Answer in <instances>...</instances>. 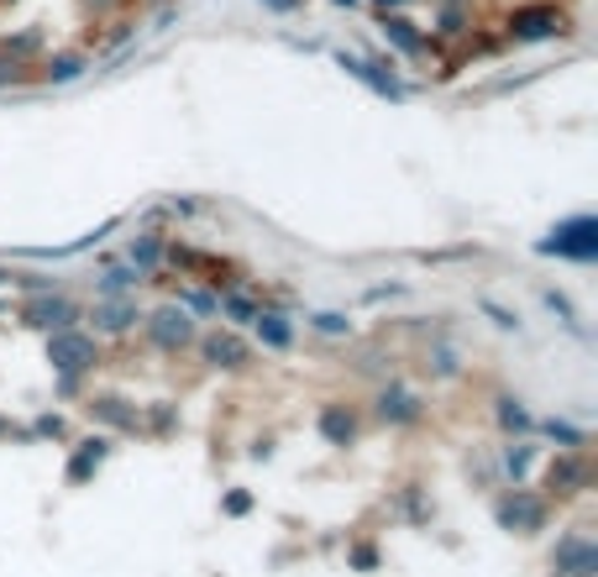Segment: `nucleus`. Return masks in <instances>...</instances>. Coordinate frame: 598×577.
Segmentation results:
<instances>
[{"label": "nucleus", "instance_id": "18", "mask_svg": "<svg viewBox=\"0 0 598 577\" xmlns=\"http://www.w3.org/2000/svg\"><path fill=\"white\" fill-rule=\"evenodd\" d=\"M163 252H169L163 237H137V242H132V268H137V274H152V268L163 263Z\"/></svg>", "mask_w": 598, "mask_h": 577}, {"label": "nucleus", "instance_id": "19", "mask_svg": "<svg viewBox=\"0 0 598 577\" xmlns=\"http://www.w3.org/2000/svg\"><path fill=\"white\" fill-rule=\"evenodd\" d=\"M215 310H221V315H232L237 326H252L263 304H258V300H247V294H215Z\"/></svg>", "mask_w": 598, "mask_h": 577}, {"label": "nucleus", "instance_id": "23", "mask_svg": "<svg viewBox=\"0 0 598 577\" xmlns=\"http://www.w3.org/2000/svg\"><path fill=\"white\" fill-rule=\"evenodd\" d=\"M499 426L504 430H531V415H525L520 399H499Z\"/></svg>", "mask_w": 598, "mask_h": 577}, {"label": "nucleus", "instance_id": "13", "mask_svg": "<svg viewBox=\"0 0 598 577\" xmlns=\"http://www.w3.org/2000/svg\"><path fill=\"white\" fill-rule=\"evenodd\" d=\"M321 436H326L331 447H347V441L358 436V415L341 410V404H326V410H321Z\"/></svg>", "mask_w": 598, "mask_h": 577}, {"label": "nucleus", "instance_id": "9", "mask_svg": "<svg viewBox=\"0 0 598 577\" xmlns=\"http://www.w3.org/2000/svg\"><path fill=\"white\" fill-rule=\"evenodd\" d=\"M420 410H425V404H420L410 389H399V384L378 394V421H389V426H415Z\"/></svg>", "mask_w": 598, "mask_h": 577}, {"label": "nucleus", "instance_id": "16", "mask_svg": "<svg viewBox=\"0 0 598 577\" xmlns=\"http://www.w3.org/2000/svg\"><path fill=\"white\" fill-rule=\"evenodd\" d=\"M583 484H588V467H583V456H562V462L551 467V488H557V493H577Z\"/></svg>", "mask_w": 598, "mask_h": 577}, {"label": "nucleus", "instance_id": "22", "mask_svg": "<svg viewBox=\"0 0 598 577\" xmlns=\"http://www.w3.org/2000/svg\"><path fill=\"white\" fill-rule=\"evenodd\" d=\"M79 74H85V59H74V53H63V59L48 63V79H53V85H68V79H79Z\"/></svg>", "mask_w": 598, "mask_h": 577}, {"label": "nucleus", "instance_id": "3", "mask_svg": "<svg viewBox=\"0 0 598 577\" xmlns=\"http://www.w3.org/2000/svg\"><path fill=\"white\" fill-rule=\"evenodd\" d=\"M336 68H347L358 85H367L373 95H384V100H394V105H404V85L394 79V68H384V63H367V59H358V53H336Z\"/></svg>", "mask_w": 598, "mask_h": 577}, {"label": "nucleus", "instance_id": "32", "mask_svg": "<svg viewBox=\"0 0 598 577\" xmlns=\"http://www.w3.org/2000/svg\"><path fill=\"white\" fill-rule=\"evenodd\" d=\"M263 5H269V11H299L304 0H263Z\"/></svg>", "mask_w": 598, "mask_h": 577}, {"label": "nucleus", "instance_id": "21", "mask_svg": "<svg viewBox=\"0 0 598 577\" xmlns=\"http://www.w3.org/2000/svg\"><path fill=\"white\" fill-rule=\"evenodd\" d=\"M531 462H536V452H531L525 441H520V447H509V452H504V473L514 478V488H520V478L531 473Z\"/></svg>", "mask_w": 598, "mask_h": 577}, {"label": "nucleus", "instance_id": "1", "mask_svg": "<svg viewBox=\"0 0 598 577\" xmlns=\"http://www.w3.org/2000/svg\"><path fill=\"white\" fill-rule=\"evenodd\" d=\"M540 258H568V263H594L598 258V221L594 215H572L562 226H551L536 242Z\"/></svg>", "mask_w": 598, "mask_h": 577}, {"label": "nucleus", "instance_id": "7", "mask_svg": "<svg viewBox=\"0 0 598 577\" xmlns=\"http://www.w3.org/2000/svg\"><path fill=\"white\" fill-rule=\"evenodd\" d=\"M551 567L562 577H598V547L588 536H562V547L551 556Z\"/></svg>", "mask_w": 598, "mask_h": 577}, {"label": "nucleus", "instance_id": "2", "mask_svg": "<svg viewBox=\"0 0 598 577\" xmlns=\"http://www.w3.org/2000/svg\"><path fill=\"white\" fill-rule=\"evenodd\" d=\"M48 363L63 373V384H74L79 373H90V367L100 363V347H95L85 331H53V341H48Z\"/></svg>", "mask_w": 598, "mask_h": 577}, {"label": "nucleus", "instance_id": "33", "mask_svg": "<svg viewBox=\"0 0 598 577\" xmlns=\"http://www.w3.org/2000/svg\"><path fill=\"white\" fill-rule=\"evenodd\" d=\"M378 5H384V11H389V5H404V0H378Z\"/></svg>", "mask_w": 598, "mask_h": 577}, {"label": "nucleus", "instance_id": "29", "mask_svg": "<svg viewBox=\"0 0 598 577\" xmlns=\"http://www.w3.org/2000/svg\"><path fill=\"white\" fill-rule=\"evenodd\" d=\"M483 310H488V315H494L504 331H520V315H509V310H499V304H483Z\"/></svg>", "mask_w": 598, "mask_h": 577}, {"label": "nucleus", "instance_id": "11", "mask_svg": "<svg viewBox=\"0 0 598 577\" xmlns=\"http://www.w3.org/2000/svg\"><path fill=\"white\" fill-rule=\"evenodd\" d=\"M105 452H111V441H105V436H90V441H79V452H74V462H68V484H85L95 467L105 462Z\"/></svg>", "mask_w": 598, "mask_h": 577}, {"label": "nucleus", "instance_id": "12", "mask_svg": "<svg viewBox=\"0 0 598 577\" xmlns=\"http://www.w3.org/2000/svg\"><path fill=\"white\" fill-rule=\"evenodd\" d=\"M258 341L263 347H273V352H284L289 341H295V326H289V315H278V310H258Z\"/></svg>", "mask_w": 598, "mask_h": 577}, {"label": "nucleus", "instance_id": "24", "mask_svg": "<svg viewBox=\"0 0 598 577\" xmlns=\"http://www.w3.org/2000/svg\"><path fill=\"white\" fill-rule=\"evenodd\" d=\"M546 436H551V441H562L568 452H583V441H588V436H583L577 426H568V421H546Z\"/></svg>", "mask_w": 598, "mask_h": 577}, {"label": "nucleus", "instance_id": "15", "mask_svg": "<svg viewBox=\"0 0 598 577\" xmlns=\"http://www.w3.org/2000/svg\"><path fill=\"white\" fill-rule=\"evenodd\" d=\"M137 268H105V274H100V284H95V294H100V300H126V294H132V289H137Z\"/></svg>", "mask_w": 598, "mask_h": 577}, {"label": "nucleus", "instance_id": "6", "mask_svg": "<svg viewBox=\"0 0 598 577\" xmlns=\"http://www.w3.org/2000/svg\"><path fill=\"white\" fill-rule=\"evenodd\" d=\"M568 27V16L557 11V5H525V11H514V42H540V37H557V32Z\"/></svg>", "mask_w": 598, "mask_h": 577}, {"label": "nucleus", "instance_id": "36", "mask_svg": "<svg viewBox=\"0 0 598 577\" xmlns=\"http://www.w3.org/2000/svg\"><path fill=\"white\" fill-rule=\"evenodd\" d=\"M100 5H105V0H100Z\"/></svg>", "mask_w": 598, "mask_h": 577}, {"label": "nucleus", "instance_id": "27", "mask_svg": "<svg viewBox=\"0 0 598 577\" xmlns=\"http://www.w3.org/2000/svg\"><path fill=\"white\" fill-rule=\"evenodd\" d=\"M179 304H189V310H200V315H215V294H195V289H184Z\"/></svg>", "mask_w": 598, "mask_h": 577}, {"label": "nucleus", "instance_id": "34", "mask_svg": "<svg viewBox=\"0 0 598 577\" xmlns=\"http://www.w3.org/2000/svg\"><path fill=\"white\" fill-rule=\"evenodd\" d=\"M336 5H358V0H336Z\"/></svg>", "mask_w": 598, "mask_h": 577}, {"label": "nucleus", "instance_id": "35", "mask_svg": "<svg viewBox=\"0 0 598 577\" xmlns=\"http://www.w3.org/2000/svg\"><path fill=\"white\" fill-rule=\"evenodd\" d=\"M0 284H11V274H0Z\"/></svg>", "mask_w": 598, "mask_h": 577}, {"label": "nucleus", "instance_id": "31", "mask_svg": "<svg viewBox=\"0 0 598 577\" xmlns=\"http://www.w3.org/2000/svg\"><path fill=\"white\" fill-rule=\"evenodd\" d=\"M0 85H16V59H0Z\"/></svg>", "mask_w": 598, "mask_h": 577}, {"label": "nucleus", "instance_id": "25", "mask_svg": "<svg viewBox=\"0 0 598 577\" xmlns=\"http://www.w3.org/2000/svg\"><path fill=\"white\" fill-rule=\"evenodd\" d=\"M310 326H315L321 336H347V331H352V321H347V315H336V310H321V315H310Z\"/></svg>", "mask_w": 598, "mask_h": 577}, {"label": "nucleus", "instance_id": "26", "mask_svg": "<svg viewBox=\"0 0 598 577\" xmlns=\"http://www.w3.org/2000/svg\"><path fill=\"white\" fill-rule=\"evenodd\" d=\"M546 310H557V315H562V326H572V331H577V310H572V300H568V294H557V289H546Z\"/></svg>", "mask_w": 598, "mask_h": 577}, {"label": "nucleus", "instance_id": "14", "mask_svg": "<svg viewBox=\"0 0 598 577\" xmlns=\"http://www.w3.org/2000/svg\"><path fill=\"white\" fill-rule=\"evenodd\" d=\"M132 321H137V304L132 300H100L95 304V326H100V331H132Z\"/></svg>", "mask_w": 598, "mask_h": 577}, {"label": "nucleus", "instance_id": "8", "mask_svg": "<svg viewBox=\"0 0 598 577\" xmlns=\"http://www.w3.org/2000/svg\"><path fill=\"white\" fill-rule=\"evenodd\" d=\"M27 321L32 326H42V331H74L79 310L63 300V294H37V300L27 304Z\"/></svg>", "mask_w": 598, "mask_h": 577}, {"label": "nucleus", "instance_id": "30", "mask_svg": "<svg viewBox=\"0 0 598 577\" xmlns=\"http://www.w3.org/2000/svg\"><path fill=\"white\" fill-rule=\"evenodd\" d=\"M37 430H42V436H63V421H59V415H42V421H37Z\"/></svg>", "mask_w": 598, "mask_h": 577}, {"label": "nucleus", "instance_id": "4", "mask_svg": "<svg viewBox=\"0 0 598 577\" xmlns=\"http://www.w3.org/2000/svg\"><path fill=\"white\" fill-rule=\"evenodd\" d=\"M499 525H504V530H520V536L540 530V525H546V499L525 493V488H514L509 499H499Z\"/></svg>", "mask_w": 598, "mask_h": 577}, {"label": "nucleus", "instance_id": "28", "mask_svg": "<svg viewBox=\"0 0 598 577\" xmlns=\"http://www.w3.org/2000/svg\"><path fill=\"white\" fill-rule=\"evenodd\" d=\"M221 510H226V515H247V510H252V493H226V504H221Z\"/></svg>", "mask_w": 598, "mask_h": 577}, {"label": "nucleus", "instance_id": "10", "mask_svg": "<svg viewBox=\"0 0 598 577\" xmlns=\"http://www.w3.org/2000/svg\"><path fill=\"white\" fill-rule=\"evenodd\" d=\"M205 363L210 367H241L247 363V341H237L232 331H215V336H205Z\"/></svg>", "mask_w": 598, "mask_h": 577}, {"label": "nucleus", "instance_id": "17", "mask_svg": "<svg viewBox=\"0 0 598 577\" xmlns=\"http://www.w3.org/2000/svg\"><path fill=\"white\" fill-rule=\"evenodd\" d=\"M384 37H389L394 48H404V53H420V48H425V37L415 32V22H404V16H384Z\"/></svg>", "mask_w": 598, "mask_h": 577}, {"label": "nucleus", "instance_id": "20", "mask_svg": "<svg viewBox=\"0 0 598 577\" xmlns=\"http://www.w3.org/2000/svg\"><path fill=\"white\" fill-rule=\"evenodd\" d=\"M95 415H100V421H111V426H137V410H126V399H95L90 404Z\"/></svg>", "mask_w": 598, "mask_h": 577}, {"label": "nucleus", "instance_id": "5", "mask_svg": "<svg viewBox=\"0 0 598 577\" xmlns=\"http://www.w3.org/2000/svg\"><path fill=\"white\" fill-rule=\"evenodd\" d=\"M148 336L163 347V352H179V347L195 341V321L184 315V304H163V310L148 321Z\"/></svg>", "mask_w": 598, "mask_h": 577}]
</instances>
